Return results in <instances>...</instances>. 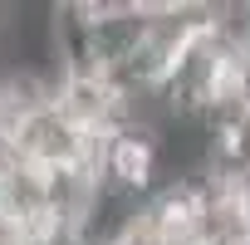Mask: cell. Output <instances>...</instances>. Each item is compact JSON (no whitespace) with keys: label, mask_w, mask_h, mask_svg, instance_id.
Returning a JSON list of instances; mask_svg holds the SVG:
<instances>
[{"label":"cell","mask_w":250,"mask_h":245,"mask_svg":"<svg viewBox=\"0 0 250 245\" xmlns=\"http://www.w3.org/2000/svg\"><path fill=\"white\" fill-rule=\"evenodd\" d=\"M15 167H25V157H20V143H15V128H5V122H0V182H5Z\"/></svg>","instance_id":"4"},{"label":"cell","mask_w":250,"mask_h":245,"mask_svg":"<svg viewBox=\"0 0 250 245\" xmlns=\"http://www.w3.org/2000/svg\"><path fill=\"white\" fill-rule=\"evenodd\" d=\"M54 108L79 133H113L118 128V88H113L108 74H93V69L64 74V83L54 93Z\"/></svg>","instance_id":"2"},{"label":"cell","mask_w":250,"mask_h":245,"mask_svg":"<svg viewBox=\"0 0 250 245\" xmlns=\"http://www.w3.org/2000/svg\"><path fill=\"white\" fill-rule=\"evenodd\" d=\"M44 186H49V216H54V225H69V230H79L88 221V211H93V201L103 191L98 172L83 167V162L44 172Z\"/></svg>","instance_id":"3"},{"label":"cell","mask_w":250,"mask_h":245,"mask_svg":"<svg viewBox=\"0 0 250 245\" xmlns=\"http://www.w3.org/2000/svg\"><path fill=\"white\" fill-rule=\"evenodd\" d=\"M15 143H20L25 167L54 172V167H74V162H83V143H88V133H79L74 122L49 103V108L30 113L25 122H15Z\"/></svg>","instance_id":"1"}]
</instances>
